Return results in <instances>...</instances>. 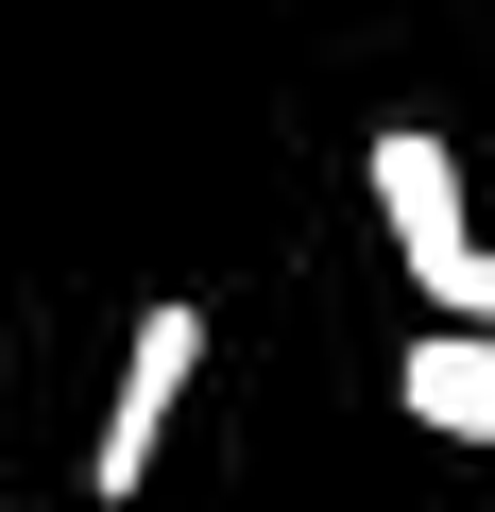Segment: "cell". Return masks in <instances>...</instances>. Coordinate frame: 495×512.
I'll use <instances>...</instances> for the list:
<instances>
[{
    "label": "cell",
    "mask_w": 495,
    "mask_h": 512,
    "mask_svg": "<svg viewBox=\"0 0 495 512\" xmlns=\"http://www.w3.org/2000/svg\"><path fill=\"white\" fill-rule=\"evenodd\" d=\"M188 376H205V308H137V342H120V393H103V444H86V495H103V512L154 478V444H171Z\"/></svg>",
    "instance_id": "1"
},
{
    "label": "cell",
    "mask_w": 495,
    "mask_h": 512,
    "mask_svg": "<svg viewBox=\"0 0 495 512\" xmlns=\"http://www.w3.org/2000/svg\"><path fill=\"white\" fill-rule=\"evenodd\" d=\"M393 410L427 444H495V325H410L393 342Z\"/></svg>",
    "instance_id": "2"
},
{
    "label": "cell",
    "mask_w": 495,
    "mask_h": 512,
    "mask_svg": "<svg viewBox=\"0 0 495 512\" xmlns=\"http://www.w3.org/2000/svg\"><path fill=\"white\" fill-rule=\"evenodd\" d=\"M376 222H393V256H410V274H427L444 239H478V222H461V154H444L427 120H393V137H376Z\"/></svg>",
    "instance_id": "3"
},
{
    "label": "cell",
    "mask_w": 495,
    "mask_h": 512,
    "mask_svg": "<svg viewBox=\"0 0 495 512\" xmlns=\"http://www.w3.org/2000/svg\"><path fill=\"white\" fill-rule=\"evenodd\" d=\"M410 291H427L444 325H495V239H444V256H427V274H410Z\"/></svg>",
    "instance_id": "4"
}]
</instances>
